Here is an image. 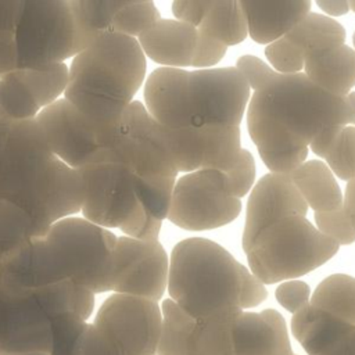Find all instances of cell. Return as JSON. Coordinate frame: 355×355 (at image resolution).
Masks as SVG:
<instances>
[{
  "label": "cell",
  "instance_id": "obj_14",
  "mask_svg": "<svg viewBox=\"0 0 355 355\" xmlns=\"http://www.w3.org/2000/svg\"><path fill=\"white\" fill-rule=\"evenodd\" d=\"M308 205L286 173H266L254 186L245 214L241 245L247 254L262 232L287 216H305Z\"/></svg>",
  "mask_w": 355,
  "mask_h": 355
},
{
  "label": "cell",
  "instance_id": "obj_25",
  "mask_svg": "<svg viewBox=\"0 0 355 355\" xmlns=\"http://www.w3.org/2000/svg\"><path fill=\"white\" fill-rule=\"evenodd\" d=\"M40 111L15 69L0 75V122L33 121Z\"/></svg>",
  "mask_w": 355,
  "mask_h": 355
},
{
  "label": "cell",
  "instance_id": "obj_19",
  "mask_svg": "<svg viewBox=\"0 0 355 355\" xmlns=\"http://www.w3.org/2000/svg\"><path fill=\"white\" fill-rule=\"evenodd\" d=\"M306 78L319 89L340 97H347L355 86V50L340 47L312 53L305 57Z\"/></svg>",
  "mask_w": 355,
  "mask_h": 355
},
{
  "label": "cell",
  "instance_id": "obj_41",
  "mask_svg": "<svg viewBox=\"0 0 355 355\" xmlns=\"http://www.w3.org/2000/svg\"><path fill=\"white\" fill-rule=\"evenodd\" d=\"M348 6H349V8L355 12V0H354V1H348Z\"/></svg>",
  "mask_w": 355,
  "mask_h": 355
},
{
  "label": "cell",
  "instance_id": "obj_27",
  "mask_svg": "<svg viewBox=\"0 0 355 355\" xmlns=\"http://www.w3.org/2000/svg\"><path fill=\"white\" fill-rule=\"evenodd\" d=\"M159 12L153 1H129L115 12L110 32L139 37L144 31L159 21Z\"/></svg>",
  "mask_w": 355,
  "mask_h": 355
},
{
  "label": "cell",
  "instance_id": "obj_18",
  "mask_svg": "<svg viewBox=\"0 0 355 355\" xmlns=\"http://www.w3.org/2000/svg\"><path fill=\"white\" fill-rule=\"evenodd\" d=\"M250 37L259 44H270L286 36L306 14L309 0L295 1H240Z\"/></svg>",
  "mask_w": 355,
  "mask_h": 355
},
{
  "label": "cell",
  "instance_id": "obj_26",
  "mask_svg": "<svg viewBox=\"0 0 355 355\" xmlns=\"http://www.w3.org/2000/svg\"><path fill=\"white\" fill-rule=\"evenodd\" d=\"M126 0H73L69 1L76 25L87 47L100 33L110 32L115 12Z\"/></svg>",
  "mask_w": 355,
  "mask_h": 355
},
{
  "label": "cell",
  "instance_id": "obj_34",
  "mask_svg": "<svg viewBox=\"0 0 355 355\" xmlns=\"http://www.w3.org/2000/svg\"><path fill=\"white\" fill-rule=\"evenodd\" d=\"M226 49H227L226 46L197 32V42H196L191 65L200 69H205L207 67L216 65L223 58Z\"/></svg>",
  "mask_w": 355,
  "mask_h": 355
},
{
  "label": "cell",
  "instance_id": "obj_6",
  "mask_svg": "<svg viewBox=\"0 0 355 355\" xmlns=\"http://www.w3.org/2000/svg\"><path fill=\"white\" fill-rule=\"evenodd\" d=\"M338 244L324 237L305 216H287L259 234L247 259L263 286L304 276L327 262Z\"/></svg>",
  "mask_w": 355,
  "mask_h": 355
},
{
  "label": "cell",
  "instance_id": "obj_9",
  "mask_svg": "<svg viewBox=\"0 0 355 355\" xmlns=\"http://www.w3.org/2000/svg\"><path fill=\"white\" fill-rule=\"evenodd\" d=\"M241 201L232 196L223 172L200 169L175 182L168 219L186 230H209L233 222Z\"/></svg>",
  "mask_w": 355,
  "mask_h": 355
},
{
  "label": "cell",
  "instance_id": "obj_28",
  "mask_svg": "<svg viewBox=\"0 0 355 355\" xmlns=\"http://www.w3.org/2000/svg\"><path fill=\"white\" fill-rule=\"evenodd\" d=\"M323 158L333 175L348 182L355 179V126H344Z\"/></svg>",
  "mask_w": 355,
  "mask_h": 355
},
{
  "label": "cell",
  "instance_id": "obj_13",
  "mask_svg": "<svg viewBox=\"0 0 355 355\" xmlns=\"http://www.w3.org/2000/svg\"><path fill=\"white\" fill-rule=\"evenodd\" d=\"M169 259L158 241L116 237L111 293L140 297L158 302L168 287Z\"/></svg>",
  "mask_w": 355,
  "mask_h": 355
},
{
  "label": "cell",
  "instance_id": "obj_40",
  "mask_svg": "<svg viewBox=\"0 0 355 355\" xmlns=\"http://www.w3.org/2000/svg\"><path fill=\"white\" fill-rule=\"evenodd\" d=\"M7 355H47L44 352H33V354H7Z\"/></svg>",
  "mask_w": 355,
  "mask_h": 355
},
{
  "label": "cell",
  "instance_id": "obj_15",
  "mask_svg": "<svg viewBox=\"0 0 355 355\" xmlns=\"http://www.w3.org/2000/svg\"><path fill=\"white\" fill-rule=\"evenodd\" d=\"M144 104L148 115L164 128L193 126L189 72L166 67L154 69L144 83Z\"/></svg>",
  "mask_w": 355,
  "mask_h": 355
},
{
  "label": "cell",
  "instance_id": "obj_5",
  "mask_svg": "<svg viewBox=\"0 0 355 355\" xmlns=\"http://www.w3.org/2000/svg\"><path fill=\"white\" fill-rule=\"evenodd\" d=\"M83 183L82 218L123 236L146 241H158L159 223L144 211L137 191V175L126 165L100 158L79 168Z\"/></svg>",
  "mask_w": 355,
  "mask_h": 355
},
{
  "label": "cell",
  "instance_id": "obj_16",
  "mask_svg": "<svg viewBox=\"0 0 355 355\" xmlns=\"http://www.w3.org/2000/svg\"><path fill=\"white\" fill-rule=\"evenodd\" d=\"M236 355H294L283 316L275 309L241 311L233 323Z\"/></svg>",
  "mask_w": 355,
  "mask_h": 355
},
{
  "label": "cell",
  "instance_id": "obj_1",
  "mask_svg": "<svg viewBox=\"0 0 355 355\" xmlns=\"http://www.w3.org/2000/svg\"><path fill=\"white\" fill-rule=\"evenodd\" d=\"M254 90L248 132L273 173H291L305 162L308 147L324 157L340 130L351 123L347 97L330 94L305 73H280L254 55L236 67Z\"/></svg>",
  "mask_w": 355,
  "mask_h": 355
},
{
  "label": "cell",
  "instance_id": "obj_3",
  "mask_svg": "<svg viewBox=\"0 0 355 355\" xmlns=\"http://www.w3.org/2000/svg\"><path fill=\"white\" fill-rule=\"evenodd\" d=\"M166 288L171 300L194 319L254 308L268 295L227 250L202 237L184 239L173 247Z\"/></svg>",
  "mask_w": 355,
  "mask_h": 355
},
{
  "label": "cell",
  "instance_id": "obj_2",
  "mask_svg": "<svg viewBox=\"0 0 355 355\" xmlns=\"http://www.w3.org/2000/svg\"><path fill=\"white\" fill-rule=\"evenodd\" d=\"M115 243V234L82 216L60 219L4 259L6 282L22 290L72 282L94 295L111 291Z\"/></svg>",
  "mask_w": 355,
  "mask_h": 355
},
{
  "label": "cell",
  "instance_id": "obj_31",
  "mask_svg": "<svg viewBox=\"0 0 355 355\" xmlns=\"http://www.w3.org/2000/svg\"><path fill=\"white\" fill-rule=\"evenodd\" d=\"M227 180L229 190L233 197H244L254 184L255 180V161L251 153L245 148H241L236 162L232 168L223 172Z\"/></svg>",
  "mask_w": 355,
  "mask_h": 355
},
{
  "label": "cell",
  "instance_id": "obj_42",
  "mask_svg": "<svg viewBox=\"0 0 355 355\" xmlns=\"http://www.w3.org/2000/svg\"><path fill=\"white\" fill-rule=\"evenodd\" d=\"M352 42H354V47H355V32H354V36H352Z\"/></svg>",
  "mask_w": 355,
  "mask_h": 355
},
{
  "label": "cell",
  "instance_id": "obj_7",
  "mask_svg": "<svg viewBox=\"0 0 355 355\" xmlns=\"http://www.w3.org/2000/svg\"><path fill=\"white\" fill-rule=\"evenodd\" d=\"M15 69L64 62L85 49L69 1H22L15 22Z\"/></svg>",
  "mask_w": 355,
  "mask_h": 355
},
{
  "label": "cell",
  "instance_id": "obj_38",
  "mask_svg": "<svg viewBox=\"0 0 355 355\" xmlns=\"http://www.w3.org/2000/svg\"><path fill=\"white\" fill-rule=\"evenodd\" d=\"M316 6L329 15L338 17L349 11L348 1L345 0H316Z\"/></svg>",
  "mask_w": 355,
  "mask_h": 355
},
{
  "label": "cell",
  "instance_id": "obj_32",
  "mask_svg": "<svg viewBox=\"0 0 355 355\" xmlns=\"http://www.w3.org/2000/svg\"><path fill=\"white\" fill-rule=\"evenodd\" d=\"M265 55L276 72L298 73L304 68L305 57L283 36L265 49Z\"/></svg>",
  "mask_w": 355,
  "mask_h": 355
},
{
  "label": "cell",
  "instance_id": "obj_21",
  "mask_svg": "<svg viewBox=\"0 0 355 355\" xmlns=\"http://www.w3.org/2000/svg\"><path fill=\"white\" fill-rule=\"evenodd\" d=\"M197 32L226 47L241 43L247 37L248 31L240 1L209 0Z\"/></svg>",
  "mask_w": 355,
  "mask_h": 355
},
{
  "label": "cell",
  "instance_id": "obj_39",
  "mask_svg": "<svg viewBox=\"0 0 355 355\" xmlns=\"http://www.w3.org/2000/svg\"><path fill=\"white\" fill-rule=\"evenodd\" d=\"M347 101H348L349 112H351V123L355 125V92H351L347 96Z\"/></svg>",
  "mask_w": 355,
  "mask_h": 355
},
{
  "label": "cell",
  "instance_id": "obj_35",
  "mask_svg": "<svg viewBox=\"0 0 355 355\" xmlns=\"http://www.w3.org/2000/svg\"><path fill=\"white\" fill-rule=\"evenodd\" d=\"M208 3L209 0H176L172 3V11L178 21L197 28L208 7Z\"/></svg>",
  "mask_w": 355,
  "mask_h": 355
},
{
  "label": "cell",
  "instance_id": "obj_37",
  "mask_svg": "<svg viewBox=\"0 0 355 355\" xmlns=\"http://www.w3.org/2000/svg\"><path fill=\"white\" fill-rule=\"evenodd\" d=\"M343 209L355 230V179L349 180L343 198Z\"/></svg>",
  "mask_w": 355,
  "mask_h": 355
},
{
  "label": "cell",
  "instance_id": "obj_33",
  "mask_svg": "<svg viewBox=\"0 0 355 355\" xmlns=\"http://www.w3.org/2000/svg\"><path fill=\"white\" fill-rule=\"evenodd\" d=\"M275 297L286 311L294 315L309 304L311 288L305 282L287 280L276 288Z\"/></svg>",
  "mask_w": 355,
  "mask_h": 355
},
{
  "label": "cell",
  "instance_id": "obj_8",
  "mask_svg": "<svg viewBox=\"0 0 355 355\" xmlns=\"http://www.w3.org/2000/svg\"><path fill=\"white\" fill-rule=\"evenodd\" d=\"M101 158L118 161L140 178L176 179L179 173L166 128L157 123L140 101L129 104Z\"/></svg>",
  "mask_w": 355,
  "mask_h": 355
},
{
  "label": "cell",
  "instance_id": "obj_23",
  "mask_svg": "<svg viewBox=\"0 0 355 355\" xmlns=\"http://www.w3.org/2000/svg\"><path fill=\"white\" fill-rule=\"evenodd\" d=\"M309 304L355 326V277L336 273L319 283Z\"/></svg>",
  "mask_w": 355,
  "mask_h": 355
},
{
  "label": "cell",
  "instance_id": "obj_20",
  "mask_svg": "<svg viewBox=\"0 0 355 355\" xmlns=\"http://www.w3.org/2000/svg\"><path fill=\"white\" fill-rule=\"evenodd\" d=\"M302 200L315 212H329L343 205V194L333 172L322 161H308L288 173Z\"/></svg>",
  "mask_w": 355,
  "mask_h": 355
},
{
  "label": "cell",
  "instance_id": "obj_4",
  "mask_svg": "<svg viewBox=\"0 0 355 355\" xmlns=\"http://www.w3.org/2000/svg\"><path fill=\"white\" fill-rule=\"evenodd\" d=\"M146 55L136 37L100 33L68 67L64 98L104 129H115L146 76Z\"/></svg>",
  "mask_w": 355,
  "mask_h": 355
},
{
  "label": "cell",
  "instance_id": "obj_30",
  "mask_svg": "<svg viewBox=\"0 0 355 355\" xmlns=\"http://www.w3.org/2000/svg\"><path fill=\"white\" fill-rule=\"evenodd\" d=\"M316 229L338 245H349L355 241V230L348 220L343 205L329 212H315Z\"/></svg>",
  "mask_w": 355,
  "mask_h": 355
},
{
  "label": "cell",
  "instance_id": "obj_36",
  "mask_svg": "<svg viewBox=\"0 0 355 355\" xmlns=\"http://www.w3.org/2000/svg\"><path fill=\"white\" fill-rule=\"evenodd\" d=\"M320 355H355V327L340 337Z\"/></svg>",
  "mask_w": 355,
  "mask_h": 355
},
{
  "label": "cell",
  "instance_id": "obj_22",
  "mask_svg": "<svg viewBox=\"0 0 355 355\" xmlns=\"http://www.w3.org/2000/svg\"><path fill=\"white\" fill-rule=\"evenodd\" d=\"M304 57L340 47L345 42V29L334 19L309 12L286 36Z\"/></svg>",
  "mask_w": 355,
  "mask_h": 355
},
{
  "label": "cell",
  "instance_id": "obj_29",
  "mask_svg": "<svg viewBox=\"0 0 355 355\" xmlns=\"http://www.w3.org/2000/svg\"><path fill=\"white\" fill-rule=\"evenodd\" d=\"M69 355H126L122 347L107 333L87 322L75 340Z\"/></svg>",
  "mask_w": 355,
  "mask_h": 355
},
{
  "label": "cell",
  "instance_id": "obj_24",
  "mask_svg": "<svg viewBox=\"0 0 355 355\" xmlns=\"http://www.w3.org/2000/svg\"><path fill=\"white\" fill-rule=\"evenodd\" d=\"M15 71L42 110L60 100V96L64 94L68 83V67L65 62Z\"/></svg>",
  "mask_w": 355,
  "mask_h": 355
},
{
  "label": "cell",
  "instance_id": "obj_11",
  "mask_svg": "<svg viewBox=\"0 0 355 355\" xmlns=\"http://www.w3.org/2000/svg\"><path fill=\"white\" fill-rule=\"evenodd\" d=\"M250 85L237 68H205L189 72L193 126L239 128Z\"/></svg>",
  "mask_w": 355,
  "mask_h": 355
},
{
  "label": "cell",
  "instance_id": "obj_10",
  "mask_svg": "<svg viewBox=\"0 0 355 355\" xmlns=\"http://www.w3.org/2000/svg\"><path fill=\"white\" fill-rule=\"evenodd\" d=\"M35 122L51 153L75 169L101 158L118 128L104 129L96 125L64 97L43 108Z\"/></svg>",
  "mask_w": 355,
  "mask_h": 355
},
{
  "label": "cell",
  "instance_id": "obj_17",
  "mask_svg": "<svg viewBox=\"0 0 355 355\" xmlns=\"http://www.w3.org/2000/svg\"><path fill=\"white\" fill-rule=\"evenodd\" d=\"M137 42L150 60L166 68L190 67L197 42V28L178 19H159Z\"/></svg>",
  "mask_w": 355,
  "mask_h": 355
},
{
  "label": "cell",
  "instance_id": "obj_12",
  "mask_svg": "<svg viewBox=\"0 0 355 355\" xmlns=\"http://www.w3.org/2000/svg\"><path fill=\"white\" fill-rule=\"evenodd\" d=\"M90 322L112 337L126 355H155L162 313L155 301L112 293Z\"/></svg>",
  "mask_w": 355,
  "mask_h": 355
}]
</instances>
